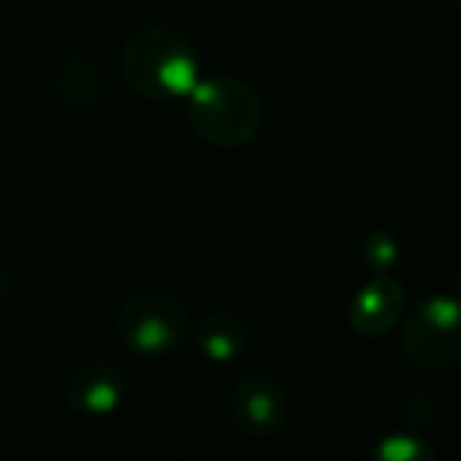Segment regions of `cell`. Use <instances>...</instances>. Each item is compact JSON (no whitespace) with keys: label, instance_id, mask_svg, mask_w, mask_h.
<instances>
[{"label":"cell","instance_id":"6da1fadb","mask_svg":"<svg viewBox=\"0 0 461 461\" xmlns=\"http://www.w3.org/2000/svg\"><path fill=\"white\" fill-rule=\"evenodd\" d=\"M121 77L146 102H186L203 83V60L180 29L152 23L123 41Z\"/></svg>","mask_w":461,"mask_h":461},{"label":"cell","instance_id":"8992f818","mask_svg":"<svg viewBox=\"0 0 461 461\" xmlns=\"http://www.w3.org/2000/svg\"><path fill=\"white\" fill-rule=\"evenodd\" d=\"M64 395L77 414L89 417V420H104L121 411L123 398H127V383L111 360L86 357L67 373Z\"/></svg>","mask_w":461,"mask_h":461},{"label":"cell","instance_id":"52a82bcc","mask_svg":"<svg viewBox=\"0 0 461 461\" xmlns=\"http://www.w3.org/2000/svg\"><path fill=\"white\" fill-rule=\"evenodd\" d=\"M404 303L408 294L395 276H373L354 291L348 322L360 339H379L398 326V320L404 316Z\"/></svg>","mask_w":461,"mask_h":461},{"label":"cell","instance_id":"5bb4252c","mask_svg":"<svg viewBox=\"0 0 461 461\" xmlns=\"http://www.w3.org/2000/svg\"><path fill=\"white\" fill-rule=\"evenodd\" d=\"M458 294H461V272H458Z\"/></svg>","mask_w":461,"mask_h":461},{"label":"cell","instance_id":"9c48e42d","mask_svg":"<svg viewBox=\"0 0 461 461\" xmlns=\"http://www.w3.org/2000/svg\"><path fill=\"white\" fill-rule=\"evenodd\" d=\"M196 348L205 360H212L215 366L234 364L238 357H244L250 348V326L230 310H215L209 313L193 332Z\"/></svg>","mask_w":461,"mask_h":461},{"label":"cell","instance_id":"5b68a950","mask_svg":"<svg viewBox=\"0 0 461 461\" xmlns=\"http://www.w3.org/2000/svg\"><path fill=\"white\" fill-rule=\"evenodd\" d=\"M230 420L250 439H269L288 420V392L269 373H250L230 392Z\"/></svg>","mask_w":461,"mask_h":461},{"label":"cell","instance_id":"8fae6325","mask_svg":"<svg viewBox=\"0 0 461 461\" xmlns=\"http://www.w3.org/2000/svg\"><path fill=\"white\" fill-rule=\"evenodd\" d=\"M370 461H439V455H436V448L420 433L395 429V433H385L373 446Z\"/></svg>","mask_w":461,"mask_h":461},{"label":"cell","instance_id":"3957f363","mask_svg":"<svg viewBox=\"0 0 461 461\" xmlns=\"http://www.w3.org/2000/svg\"><path fill=\"white\" fill-rule=\"evenodd\" d=\"M117 339L140 357H167L190 339V313L167 291H136L117 310Z\"/></svg>","mask_w":461,"mask_h":461},{"label":"cell","instance_id":"7a4b0ae2","mask_svg":"<svg viewBox=\"0 0 461 461\" xmlns=\"http://www.w3.org/2000/svg\"><path fill=\"white\" fill-rule=\"evenodd\" d=\"M184 111L193 133L215 149L250 146L266 123L259 89L234 73L203 77V83L184 102Z\"/></svg>","mask_w":461,"mask_h":461},{"label":"cell","instance_id":"ba28073f","mask_svg":"<svg viewBox=\"0 0 461 461\" xmlns=\"http://www.w3.org/2000/svg\"><path fill=\"white\" fill-rule=\"evenodd\" d=\"M48 92L73 111H95L108 98V77L89 54L64 51L48 70Z\"/></svg>","mask_w":461,"mask_h":461},{"label":"cell","instance_id":"4fadbf2b","mask_svg":"<svg viewBox=\"0 0 461 461\" xmlns=\"http://www.w3.org/2000/svg\"><path fill=\"white\" fill-rule=\"evenodd\" d=\"M436 4H446V7H461V0H436Z\"/></svg>","mask_w":461,"mask_h":461},{"label":"cell","instance_id":"277c9868","mask_svg":"<svg viewBox=\"0 0 461 461\" xmlns=\"http://www.w3.org/2000/svg\"><path fill=\"white\" fill-rule=\"evenodd\" d=\"M402 354L423 373L448 370L461 360V297L429 294L402 322Z\"/></svg>","mask_w":461,"mask_h":461},{"label":"cell","instance_id":"7c38bea8","mask_svg":"<svg viewBox=\"0 0 461 461\" xmlns=\"http://www.w3.org/2000/svg\"><path fill=\"white\" fill-rule=\"evenodd\" d=\"M7 285H10L7 263H4V257H0V301H4V297H7Z\"/></svg>","mask_w":461,"mask_h":461},{"label":"cell","instance_id":"30bf717a","mask_svg":"<svg viewBox=\"0 0 461 461\" xmlns=\"http://www.w3.org/2000/svg\"><path fill=\"white\" fill-rule=\"evenodd\" d=\"M360 263L373 276H395L402 266V240L389 228H373L360 247Z\"/></svg>","mask_w":461,"mask_h":461}]
</instances>
